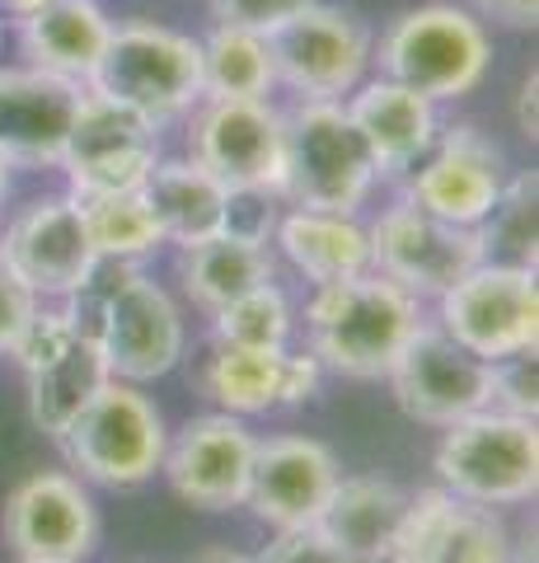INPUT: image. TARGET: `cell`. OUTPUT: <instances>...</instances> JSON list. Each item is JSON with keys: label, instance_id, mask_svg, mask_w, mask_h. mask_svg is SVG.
<instances>
[{"label": "cell", "instance_id": "cell-4", "mask_svg": "<svg viewBox=\"0 0 539 563\" xmlns=\"http://www.w3.org/2000/svg\"><path fill=\"white\" fill-rule=\"evenodd\" d=\"M371 62L380 76H390L408 90L427 95L431 103H450L474 95L493 66L489 29L464 5H417L380 33V47H371Z\"/></svg>", "mask_w": 539, "mask_h": 563}, {"label": "cell", "instance_id": "cell-6", "mask_svg": "<svg viewBox=\"0 0 539 563\" xmlns=\"http://www.w3.org/2000/svg\"><path fill=\"white\" fill-rule=\"evenodd\" d=\"M57 446L66 451L76 479L127 493L160 474L169 432H165V418L155 409V399L142 385L109 380L76 413V422L61 432Z\"/></svg>", "mask_w": 539, "mask_h": 563}, {"label": "cell", "instance_id": "cell-34", "mask_svg": "<svg viewBox=\"0 0 539 563\" xmlns=\"http://www.w3.org/2000/svg\"><path fill=\"white\" fill-rule=\"evenodd\" d=\"M493 409L535 418L539 409V366L535 352H516L507 362H493Z\"/></svg>", "mask_w": 539, "mask_h": 563}, {"label": "cell", "instance_id": "cell-35", "mask_svg": "<svg viewBox=\"0 0 539 563\" xmlns=\"http://www.w3.org/2000/svg\"><path fill=\"white\" fill-rule=\"evenodd\" d=\"M38 310H43L38 291H33L14 268L0 263V357H14V347L24 343V333H29Z\"/></svg>", "mask_w": 539, "mask_h": 563}, {"label": "cell", "instance_id": "cell-22", "mask_svg": "<svg viewBox=\"0 0 539 563\" xmlns=\"http://www.w3.org/2000/svg\"><path fill=\"white\" fill-rule=\"evenodd\" d=\"M14 24H20V47L33 66L80 85L90 80L113 33V20L99 0H47L33 14H20Z\"/></svg>", "mask_w": 539, "mask_h": 563}, {"label": "cell", "instance_id": "cell-18", "mask_svg": "<svg viewBox=\"0 0 539 563\" xmlns=\"http://www.w3.org/2000/svg\"><path fill=\"white\" fill-rule=\"evenodd\" d=\"M258 437L235 413H198L188 418L165 446V479L198 512H231L249 498Z\"/></svg>", "mask_w": 539, "mask_h": 563}, {"label": "cell", "instance_id": "cell-2", "mask_svg": "<svg viewBox=\"0 0 539 563\" xmlns=\"http://www.w3.org/2000/svg\"><path fill=\"white\" fill-rule=\"evenodd\" d=\"M417 324H423V301L375 268L324 282L305 301L310 352L324 372L347 380H385Z\"/></svg>", "mask_w": 539, "mask_h": 563}, {"label": "cell", "instance_id": "cell-26", "mask_svg": "<svg viewBox=\"0 0 539 563\" xmlns=\"http://www.w3.org/2000/svg\"><path fill=\"white\" fill-rule=\"evenodd\" d=\"M179 282L183 296L198 310L216 314L221 306H231L235 296H245L263 282H277V258L268 244H245L231 235H212L202 244H188L179 258Z\"/></svg>", "mask_w": 539, "mask_h": 563}, {"label": "cell", "instance_id": "cell-9", "mask_svg": "<svg viewBox=\"0 0 539 563\" xmlns=\"http://www.w3.org/2000/svg\"><path fill=\"white\" fill-rule=\"evenodd\" d=\"M437 329L483 362H507L539 343L535 268L483 258L437 296Z\"/></svg>", "mask_w": 539, "mask_h": 563}, {"label": "cell", "instance_id": "cell-16", "mask_svg": "<svg viewBox=\"0 0 539 563\" xmlns=\"http://www.w3.org/2000/svg\"><path fill=\"white\" fill-rule=\"evenodd\" d=\"M502 184H507L502 146L489 132H479L474 122H456V128L437 132L431 151L404 174V198L450 225L479 231V221L493 211Z\"/></svg>", "mask_w": 539, "mask_h": 563}, {"label": "cell", "instance_id": "cell-23", "mask_svg": "<svg viewBox=\"0 0 539 563\" xmlns=\"http://www.w3.org/2000/svg\"><path fill=\"white\" fill-rule=\"evenodd\" d=\"M272 244L282 250V258L301 273L310 287L324 282H343L371 268V240L367 225L343 211H310V207H291L277 217Z\"/></svg>", "mask_w": 539, "mask_h": 563}, {"label": "cell", "instance_id": "cell-13", "mask_svg": "<svg viewBox=\"0 0 539 563\" xmlns=\"http://www.w3.org/2000/svg\"><path fill=\"white\" fill-rule=\"evenodd\" d=\"M394 404L423 428H450L479 409H493V362L464 352L446 329L417 324L390 366Z\"/></svg>", "mask_w": 539, "mask_h": 563}, {"label": "cell", "instance_id": "cell-20", "mask_svg": "<svg viewBox=\"0 0 539 563\" xmlns=\"http://www.w3.org/2000/svg\"><path fill=\"white\" fill-rule=\"evenodd\" d=\"M80 99V80L52 76L38 66L0 70V151H5V161L29 169H57Z\"/></svg>", "mask_w": 539, "mask_h": 563}, {"label": "cell", "instance_id": "cell-43", "mask_svg": "<svg viewBox=\"0 0 539 563\" xmlns=\"http://www.w3.org/2000/svg\"><path fill=\"white\" fill-rule=\"evenodd\" d=\"M198 563H254V559H245V554H202Z\"/></svg>", "mask_w": 539, "mask_h": 563}, {"label": "cell", "instance_id": "cell-40", "mask_svg": "<svg viewBox=\"0 0 539 563\" xmlns=\"http://www.w3.org/2000/svg\"><path fill=\"white\" fill-rule=\"evenodd\" d=\"M535 95H539V76L530 70L526 80H520V95H516V132L535 141L539 136V118H535Z\"/></svg>", "mask_w": 539, "mask_h": 563}, {"label": "cell", "instance_id": "cell-5", "mask_svg": "<svg viewBox=\"0 0 539 563\" xmlns=\"http://www.w3.org/2000/svg\"><path fill=\"white\" fill-rule=\"evenodd\" d=\"M85 90L127 103L150 122L183 118L202 99V43L150 20L113 24Z\"/></svg>", "mask_w": 539, "mask_h": 563}, {"label": "cell", "instance_id": "cell-41", "mask_svg": "<svg viewBox=\"0 0 539 563\" xmlns=\"http://www.w3.org/2000/svg\"><path fill=\"white\" fill-rule=\"evenodd\" d=\"M38 5H47V0H0V10H10L14 20H20V14H33Z\"/></svg>", "mask_w": 539, "mask_h": 563}, {"label": "cell", "instance_id": "cell-31", "mask_svg": "<svg viewBox=\"0 0 539 563\" xmlns=\"http://www.w3.org/2000/svg\"><path fill=\"white\" fill-rule=\"evenodd\" d=\"M212 333L216 343H235V347H287L295 333L291 296L277 282H263V287L235 296L231 306H221L212 314Z\"/></svg>", "mask_w": 539, "mask_h": 563}, {"label": "cell", "instance_id": "cell-7", "mask_svg": "<svg viewBox=\"0 0 539 563\" xmlns=\"http://www.w3.org/2000/svg\"><path fill=\"white\" fill-rule=\"evenodd\" d=\"M437 479L460 503L520 507L539 493V428L535 418L479 409L441 428Z\"/></svg>", "mask_w": 539, "mask_h": 563}, {"label": "cell", "instance_id": "cell-3", "mask_svg": "<svg viewBox=\"0 0 539 563\" xmlns=\"http://www.w3.org/2000/svg\"><path fill=\"white\" fill-rule=\"evenodd\" d=\"M282 128L287 141L277 198L310 211L357 217L371 188L380 184V174L343 99H301L291 113H282Z\"/></svg>", "mask_w": 539, "mask_h": 563}, {"label": "cell", "instance_id": "cell-33", "mask_svg": "<svg viewBox=\"0 0 539 563\" xmlns=\"http://www.w3.org/2000/svg\"><path fill=\"white\" fill-rule=\"evenodd\" d=\"M282 198L272 188H225V221L221 235L245 240V244H272Z\"/></svg>", "mask_w": 539, "mask_h": 563}, {"label": "cell", "instance_id": "cell-21", "mask_svg": "<svg viewBox=\"0 0 539 563\" xmlns=\"http://www.w3.org/2000/svg\"><path fill=\"white\" fill-rule=\"evenodd\" d=\"M343 109L357 122L380 179H404V174L431 151V141L441 132L437 103L427 95L408 90V85L390 80V76L361 80L357 90L347 95Z\"/></svg>", "mask_w": 539, "mask_h": 563}, {"label": "cell", "instance_id": "cell-15", "mask_svg": "<svg viewBox=\"0 0 539 563\" xmlns=\"http://www.w3.org/2000/svg\"><path fill=\"white\" fill-rule=\"evenodd\" d=\"M0 536L14 563H85L99 550V507L76 474L38 470L10 493Z\"/></svg>", "mask_w": 539, "mask_h": 563}, {"label": "cell", "instance_id": "cell-8", "mask_svg": "<svg viewBox=\"0 0 539 563\" xmlns=\"http://www.w3.org/2000/svg\"><path fill=\"white\" fill-rule=\"evenodd\" d=\"M14 362L24 372L33 428L52 442H61V432L76 422V413L113 380L99 339L66 306H43L33 314L24 343L14 347Z\"/></svg>", "mask_w": 539, "mask_h": 563}, {"label": "cell", "instance_id": "cell-28", "mask_svg": "<svg viewBox=\"0 0 539 563\" xmlns=\"http://www.w3.org/2000/svg\"><path fill=\"white\" fill-rule=\"evenodd\" d=\"M272 85L277 76L263 33L216 24L202 43V99H268Z\"/></svg>", "mask_w": 539, "mask_h": 563}, {"label": "cell", "instance_id": "cell-29", "mask_svg": "<svg viewBox=\"0 0 539 563\" xmlns=\"http://www.w3.org/2000/svg\"><path fill=\"white\" fill-rule=\"evenodd\" d=\"M80 202V221L85 235H90L94 258L109 263H142L146 254H155L165 244L160 225H155L150 207L136 192H103V198H76Z\"/></svg>", "mask_w": 539, "mask_h": 563}, {"label": "cell", "instance_id": "cell-32", "mask_svg": "<svg viewBox=\"0 0 539 563\" xmlns=\"http://www.w3.org/2000/svg\"><path fill=\"white\" fill-rule=\"evenodd\" d=\"M437 563H516V544L497 507L460 503Z\"/></svg>", "mask_w": 539, "mask_h": 563}, {"label": "cell", "instance_id": "cell-39", "mask_svg": "<svg viewBox=\"0 0 539 563\" xmlns=\"http://www.w3.org/2000/svg\"><path fill=\"white\" fill-rule=\"evenodd\" d=\"M479 20H493L502 29H535L539 24V0H474Z\"/></svg>", "mask_w": 539, "mask_h": 563}, {"label": "cell", "instance_id": "cell-42", "mask_svg": "<svg viewBox=\"0 0 539 563\" xmlns=\"http://www.w3.org/2000/svg\"><path fill=\"white\" fill-rule=\"evenodd\" d=\"M10 161H5V151H0V202H5V192H10Z\"/></svg>", "mask_w": 539, "mask_h": 563}, {"label": "cell", "instance_id": "cell-10", "mask_svg": "<svg viewBox=\"0 0 539 563\" xmlns=\"http://www.w3.org/2000/svg\"><path fill=\"white\" fill-rule=\"evenodd\" d=\"M160 161V122L142 118L127 103H113L85 90L80 113L66 136L61 165L71 198H103V192H136Z\"/></svg>", "mask_w": 539, "mask_h": 563}, {"label": "cell", "instance_id": "cell-17", "mask_svg": "<svg viewBox=\"0 0 539 563\" xmlns=\"http://www.w3.org/2000/svg\"><path fill=\"white\" fill-rule=\"evenodd\" d=\"M0 263L14 268L38 301H71L94 273V250L80 221V202L71 192L33 198L0 231Z\"/></svg>", "mask_w": 539, "mask_h": 563}, {"label": "cell", "instance_id": "cell-36", "mask_svg": "<svg viewBox=\"0 0 539 563\" xmlns=\"http://www.w3.org/2000/svg\"><path fill=\"white\" fill-rule=\"evenodd\" d=\"M212 5V20L225 29H249V33H268L277 24H287L295 10H305L310 0H206Z\"/></svg>", "mask_w": 539, "mask_h": 563}, {"label": "cell", "instance_id": "cell-12", "mask_svg": "<svg viewBox=\"0 0 539 563\" xmlns=\"http://www.w3.org/2000/svg\"><path fill=\"white\" fill-rule=\"evenodd\" d=\"M371 240V268L404 287L417 301H437V296L460 282L474 263H483V240L469 225H450L431 211L413 207L408 198L390 202L367 225Z\"/></svg>", "mask_w": 539, "mask_h": 563}, {"label": "cell", "instance_id": "cell-14", "mask_svg": "<svg viewBox=\"0 0 539 563\" xmlns=\"http://www.w3.org/2000/svg\"><path fill=\"white\" fill-rule=\"evenodd\" d=\"M282 109L268 99H198L188 122V161L225 188L282 184Z\"/></svg>", "mask_w": 539, "mask_h": 563}, {"label": "cell", "instance_id": "cell-25", "mask_svg": "<svg viewBox=\"0 0 539 563\" xmlns=\"http://www.w3.org/2000/svg\"><path fill=\"white\" fill-rule=\"evenodd\" d=\"M408 493L375 479V474H352V479H338L328 493L324 512L315 517V531L334 544L343 559H361V554H385L394 540V526L404 517Z\"/></svg>", "mask_w": 539, "mask_h": 563}, {"label": "cell", "instance_id": "cell-19", "mask_svg": "<svg viewBox=\"0 0 539 563\" xmlns=\"http://www.w3.org/2000/svg\"><path fill=\"white\" fill-rule=\"evenodd\" d=\"M338 479V455L315 437H268L254 446L245 507H254V517L268 521L272 531H305L324 512Z\"/></svg>", "mask_w": 539, "mask_h": 563}, {"label": "cell", "instance_id": "cell-11", "mask_svg": "<svg viewBox=\"0 0 539 563\" xmlns=\"http://www.w3.org/2000/svg\"><path fill=\"white\" fill-rule=\"evenodd\" d=\"M263 43L277 85H287L301 99H347L367 80L375 47L352 14L319 5V0H310L287 24H277Z\"/></svg>", "mask_w": 539, "mask_h": 563}, {"label": "cell", "instance_id": "cell-30", "mask_svg": "<svg viewBox=\"0 0 539 563\" xmlns=\"http://www.w3.org/2000/svg\"><path fill=\"white\" fill-rule=\"evenodd\" d=\"M539 179L535 169H520L516 179L502 184L493 211L479 221V240H483V258L497 263H520V268H535V240H539Z\"/></svg>", "mask_w": 539, "mask_h": 563}, {"label": "cell", "instance_id": "cell-37", "mask_svg": "<svg viewBox=\"0 0 539 563\" xmlns=\"http://www.w3.org/2000/svg\"><path fill=\"white\" fill-rule=\"evenodd\" d=\"M254 563H343V554L315 526H305V531H277V540Z\"/></svg>", "mask_w": 539, "mask_h": 563}, {"label": "cell", "instance_id": "cell-44", "mask_svg": "<svg viewBox=\"0 0 539 563\" xmlns=\"http://www.w3.org/2000/svg\"><path fill=\"white\" fill-rule=\"evenodd\" d=\"M343 563H398V559H390V554H361V559H343Z\"/></svg>", "mask_w": 539, "mask_h": 563}, {"label": "cell", "instance_id": "cell-38", "mask_svg": "<svg viewBox=\"0 0 539 563\" xmlns=\"http://www.w3.org/2000/svg\"><path fill=\"white\" fill-rule=\"evenodd\" d=\"M324 385V366L315 352H287V376H282V409H301V404H310L319 395Z\"/></svg>", "mask_w": 539, "mask_h": 563}, {"label": "cell", "instance_id": "cell-24", "mask_svg": "<svg viewBox=\"0 0 539 563\" xmlns=\"http://www.w3.org/2000/svg\"><path fill=\"white\" fill-rule=\"evenodd\" d=\"M142 198L150 207L155 225H160L165 244H202L221 235V221H225V184H216L198 161H155V169L146 174L142 184Z\"/></svg>", "mask_w": 539, "mask_h": 563}, {"label": "cell", "instance_id": "cell-1", "mask_svg": "<svg viewBox=\"0 0 539 563\" xmlns=\"http://www.w3.org/2000/svg\"><path fill=\"white\" fill-rule=\"evenodd\" d=\"M61 306L99 339L113 380L150 385L183 362V343H188L183 310L136 263L99 258L90 282Z\"/></svg>", "mask_w": 539, "mask_h": 563}, {"label": "cell", "instance_id": "cell-27", "mask_svg": "<svg viewBox=\"0 0 539 563\" xmlns=\"http://www.w3.org/2000/svg\"><path fill=\"white\" fill-rule=\"evenodd\" d=\"M282 376H287V347L216 343L202 366V390L212 395L221 413L263 418L282 409Z\"/></svg>", "mask_w": 539, "mask_h": 563}]
</instances>
